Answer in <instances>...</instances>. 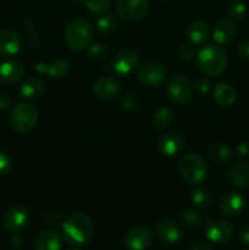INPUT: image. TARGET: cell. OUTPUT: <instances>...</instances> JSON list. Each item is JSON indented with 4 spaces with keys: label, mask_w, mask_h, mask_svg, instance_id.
<instances>
[{
    "label": "cell",
    "mask_w": 249,
    "mask_h": 250,
    "mask_svg": "<svg viewBox=\"0 0 249 250\" xmlns=\"http://www.w3.org/2000/svg\"><path fill=\"white\" fill-rule=\"evenodd\" d=\"M98 32L102 34H110L116 29L117 27V20L114 15L111 14H104L100 15L99 19L97 20L95 23Z\"/></svg>",
    "instance_id": "obj_29"
},
{
    "label": "cell",
    "mask_w": 249,
    "mask_h": 250,
    "mask_svg": "<svg viewBox=\"0 0 249 250\" xmlns=\"http://www.w3.org/2000/svg\"><path fill=\"white\" fill-rule=\"evenodd\" d=\"M93 94L102 100H111L120 94L121 84L119 80L110 76H103L99 77L93 83Z\"/></svg>",
    "instance_id": "obj_12"
},
{
    "label": "cell",
    "mask_w": 249,
    "mask_h": 250,
    "mask_svg": "<svg viewBox=\"0 0 249 250\" xmlns=\"http://www.w3.org/2000/svg\"><path fill=\"white\" fill-rule=\"evenodd\" d=\"M156 146H158L159 153L165 156H168V158H172V156H176L183 150V148H185V139H183V137L180 133L168 132V133L163 134L158 139Z\"/></svg>",
    "instance_id": "obj_14"
},
{
    "label": "cell",
    "mask_w": 249,
    "mask_h": 250,
    "mask_svg": "<svg viewBox=\"0 0 249 250\" xmlns=\"http://www.w3.org/2000/svg\"><path fill=\"white\" fill-rule=\"evenodd\" d=\"M62 234L66 242L71 246H84L93 238L94 226L87 215L83 212H75L62 222Z\"/></svg>",
    "instance_id": "obj_1"
},
{
    "label": "cell",
    "mask_w": 249,
    "mask_h": 250,
    "mask_svg": "<svg viewBox=\"0 0 249 250\" xmlns=\"http://www.w3.org/2000/svg\"><path fill=\"white\" fill-rule=\"evenodd\" d=\"M151 238L153 234L150 229L143 225H138L126 232L124 242L129 250H144L151 243Z\"/></svg>",
    "instance_id": "obj_11"
},
{
    "label": "cell",
    "mask_w": 249,
    "mask_h": 250,
    "mask_svg": "<svg viewBox=\"0 0 249 250\" xmlns=\"http://www.w3.org/2000/svg\"><path fill=\"white\" fill-rule=\"evenodd\" d=\"M172 120H173V112L171 111L168 107H160V109H159L153 116L154 127L158 129H164L167 126H170Z\"/></svg>",
    "instance_id": "obj_30"
},
{
    "label": "cell",
    "mask_w": 249,
    "mask_h": 250,
    "mask_svg": "<svg viewBox=\"0 0 249 250\" xmlns=\"http://www.w3.org/2000/svg\"><path fill=\"white\" fill-rule=\"evenodd\" d=\"M20 38L10 29L0 31V54L4 56H14L20 51Z\"/></svg>",
    "instance_id": "obj_21"
},
{
    "label": "cell",
    "mask_w": 249,
    "mask_h": 250,
    "mask_svg": "<svg viewBox=\"0 0 249 250\" xmlns=\"http://www.w3.org/2000/svg\"><path fill=\"white\" fill-rule=\"evenodd\" d=\"M238 55L243 60H249V41H244L238 46Z\"/></svg>",
    "instance_id": "obj_39"
},
{
    "label": "cell",
    "mask_w": 249,
    "mask_h": 250,
    "mask_svg": "<svg viewBox=\"0 0 249 250\" xmlns=\"http://www.w3.org/2000/svg\"><path fill=\"white\" fill-rule=\"evenodd\" d=\"M187 37L193 44H202L210 37V27L203 21H194L188 26Z\"/></svg>",
    "instance_id": "obj_23"
},
{
    "label": "cell",
    "mask_w": 249,
    "mask_h": 250,
    "mask_svg": "<svg viewBox=\"0 0 249 250\" xmlns=\"http://www.w3.org/2000/svg\"><path fill=\"white\" fill-rule=\"evenodd\" d=\"M246 207V200L241 194L236 192L226 193L221 198L219 204V209L222 215L227 217H236L241 214Z\"/></svg>",
    "instance_id": "obj_16"
},
{
    "label": "cell",
    "mask_w": 249,
    "mask_h": 250,
    "mask_svg": "<svg viewBox=\"0 0 249 250\" xmlns=\"http://www.w3.org/2000/svg\"><path fill=\"white\" fill-rule=\"evenodd\" d=\"M205 234H207V238L212 243H227L233 236V227L225 220L207 219Z\"/></svg>",
    "instance_id": "obj_8"
},
{
    "label": "cell",
    "mask_w": 249,
    "mask_h": 250,
    "mask_svg": "<svg viewBox=\"0 0 249 250\" xmlns=\"http://www.w3.org/2000/svg\"><path fill=\"white\" fill-rule=\"evenodd\" d=\"M44 92V83L39 78H28L22 83L20 94L22 98L34 100L41 97Z\"/></svg>",
    "instance_id": "obj_24"
},
{
    "label": "cell",
    "mask_w": 249,
    "mask_h": 250,
    "mask_svg": "<svg viewBox=\"0 0 249 250\" xmlns=\"http://www.w3.org/2000/svg\"><path fill=\"white\" fill-rule=\"evenodd\" d=\"M156 237L166 244H175L182 238V229L172 220L163 219L158 221L154 227Z\"/></svg>",
    "instance_id": "obj_15"
},
{
    "label": "cell",
    "mask_w": 249,
    "mask_h": 250,
    "mask_svg": "<svg viewBox=\"0 0 249 250\" xmlns=\"http://www.w3.org/2000/svg\"><path fill=\"white\" fill-rule=\"evenodd\" d=\"M181 222L186 229H199L200 226L205 225L207 219L199 214V212L194 211V210H185L181 212L180 216Z\"/></svg>",
    "instance_id": "obj_26"
},
{
    "label": "cell",
    "mask_w": 249,
    "mask_h": 250,
    "mask_svg": "<svg viewBox=\"0 0 249 250\" xmlns=\"http://www.w3.org/2000/svg\"><path fill=\"white\" fill-rule=\"evenodd\" d=\"M121 105L124 109L132 111V110H136L137 107L139 106V100L134 94L127 93V94L122 95L121 97Z\"/></svg>",
    "instance_id": "obj_35"
},
{
    "label": "cell",
    "mask_w": 249,
    "mask_h": 250,
    "mask_svg": "<svg viewBox=\"0 0 249 250\" xmlns=\"http://www.w3.org/2000/svg\"><path fill=\"white\" fill-rule=\"evenodd\" d=\"M43 224L49 227H58L62 225V217L56 211H46L43 215Z\"/></svg>",
    "instance_id": "obj_34"
},
{
    "label": "cell",
    "mask_w": 249,
    "mask_h": 250,
    "mask_svg": "<svg viewBox=\"0 0 249 250\" xmlns=\"http://www.w3.org/2000/svg\"><path fill=\"white\" fill-rule=\"evenodd\" d=\"M228 180L233 187L238 189H249V164L244 161L233 163L228 168Z\"/></svg>",
    "instance_id": "obj_17"
},
{
    "label": "cell",
    "mask_w": 249,
    "mask_h": 250,
    "mask_svg": "<svg viewBox=\"0 0 249 250\" xmlns=\"http://www.w3.org/2000/svg\"><path fill=\"white\" fill-rule=\"evenodd\" d=\"M29 211L23 205H16L7 210L6 214L2 219V226L7 232L11 233H19L28 224Z\"/></svg>",
    "instance_id": "obj_10"
},
{
    "label": "cell",
    "mask_w": 249,
    "mask_h": 250,
    "mask_svg": "<svg viewBox=\"0 0 249 250\" xmlns=\"http://www.w3.org/2000/svg\"><path fill=\"white\" fill-rule=\"evenodd\" d=\"M166 1H167V0H166Z\"/></svg>",
    "instance_id": "obj_46"
},
{
    "label": "cell",
    "mask_w": 249,
    "mask_h": 250,
    "mask_svg": "<svg viewBox=\"0 0 249 250\" xmlns=\"http://www.w3.org/2000/svg\"><path fill=\"white\" fill-rule=\"evenodd\" d=\"M38 122V110L31 104L20 103L10 112V124L19 133H28Z\"/></svg>",
    "instance_id": "obj_5"
},
{
    "label": "cell",
    "mask_w": 249,
    "mask_h": 250,
    "mask_svg": "<svg viewBox=\"0 0 249 250\" xmlns=\"http://www.w3.org/2000/svg\"><path fill=\"white\" fill-rule=\"evenodd\" d=\"M190 250H212L211 247L208 243H204V242H198L194 246L190 248Z\"/></svg>",
    "instance_id": "obj_42"
},
{
    "label": "cell",
    "mask_w": 249,
    "mask_h": 250,
    "mask_svg": "<svg viewBox=\"0 0 249 250\" xmlns=\"http://www.w3.org/2000/svg\"><path fill=\"white\" fill-rule=\"evenodd\" d=\"M178 55L182 60L189 61L193 59V55H194V51H193V48L190 45H182L180 49H178Z\"/></svg>",
    "instance_id": "obj_38"
},
{
    "label": "cell",
    "mask_w": 249,
    "mask_h": 250,
    "mask_svg": "<svg viewBox=\"0 0 249 250\" xmlns=\"http://www.w3.org/2000/svg\"><path fill=\"white\" fill-rule=\"evenodd\" d=\"M139 65V55L137 51L127 49L122 50L115 56L112 61V67L114 71L119 76H128L133 72Z\"/></svg>",
    "instance_id": "obj_13"
},
{
    "label": "cell",
    "mask_w": 249,
    "mask_h": 250,
    "mask_svg": "<svg viewBox=\"0 0 249 250\" xmlns=\"http://www.w3.org/2000/svg\"><path fill=\"white\" fill-rule=\"evenodd\" d=\"M193 85H194V88L200 94H207L210 90V82L208 81V78L203 77V76L195 78L194 82H193Z\"/></svg>",
    "instance_id": "obj_36"
},
{
    "label": "cell",
    "mask_w": 249,
    "mask_h": 250,
    "mask_svg": "<svg viewBox=\"0 0 249 250\" xmlns=\"http://www.w3.org/2000/svg\"><path fill=\"white\" fill-rule=\"evenodd\" d=\"M70 63L65 59H56L46 66V73L49 78H61L67 73Z\"/></svg>",
    "instance_id": "obj_27"
},
{
    "label": "cell",
    "mask_w": 249,
    "mask_h": 250,
    "mask_svg": "<svg viewBox=\"0 0 249 250\" xmlns=\"http://www.w3.org/2000/svg\"><path fill=\"white\" fill-rule=\"evenodd\" d=\"M197 65L204 75L217 77L226 70V53L216 44H208L198 51Z\"/></svg>",
    "instance_id": "obj_2"
},
{
    "label": "cell",
    "mask_w": 249,
    "mask_h": 250,
    "mask_svg": "<svg viewBox=\"0 0 249 250\" xmlns=\"http://www.w3.org/2000/svg\"><path fill=\"white\" fill-rule=\"evenodd\" d=\"M208 155H209L210 160L219 164V165H222V164H226L229 160L231 150H229L226 144L215 142V143H211L208 146Z\"/></svg>",
    "instance_id": "obj_25"
},
{
    "label": "cell",
    "mask_w": 249,
    "mask_h": 250,
    "mask_svg": "<svg viewBox=\"0 0 249 250\" xmlns=\"http://www.w3.org/2000/svg\"><path fill=\"white\" fill-rule=\"evenodd\" d=\"M149 9L148 0H117L116 12L122 20L134 21L146 14Z\"/></svg>",
    "instance_id": "obj_9"
},
{
    "label": "cell",
    "mask_w": 249,
    "mask_h": 250,
    "mask_svg": "<svg viewBox=\"0 0 249 250\" xmlns=\"http://www.w3.org/2000/svg\"><path fill=\"white\" fill-rule=\"evenodd\" d=\"M109 55V48L107 45L102 43H95L88 48V56L93 60H103Z\"/></svg>",
    "instance_id": "obj_32"
},
{
    "label": "cell",
    "mask_w": 249,
    "mask_h": 250,
    "mask_svg": "<svg viewBox=\"0 0 249 250\" xmlns=\"http://www.w3.org/2000/svg\"><path fill=\"white\" fill-rule=\"evenodd\" d=\"M67 250H80V249H76V248H71V249H67Z\"/></svg>",
    "instance_id": "obj_45"
},
{
    "label": "cell",
    "mask_w": 249,
    "mask_h": 250,
    "mask_svg": "<svg viewBox=\"0 0 249 250\" xmlns=\"http://www.w3.org/2000/svg\"><path fill=\"white\" fill-rule=\"evenodd\" d=\"M10 168H11V160L4 151H0V176L6 175Z\"/></svg>",
    "instance_id": "obj_37"
},
{
    "label": "cell",
    "mask_w": 249,
    "mask_h": 250,
    "mask_svg": "<svg viewBox=\"0 0 249 250\" xmlns=\"http://www.w3.org/2000/svg\"><path fill=\"white\" fill-rule=\"evenodd\" d=\"M46 66H48V63H38V65L36 66V70L38 71L39 73H42V75H45L46 73Z\"/></svg>",
    "instance_id": "obj_44"
},
{
    "label": "cell",
    "mask_w": 249,
    "mask_h": 250,
    "mask_svg": "<svg viewBox=\"0 0 249 250\" xmlns=\"http://www.w3.org/2000/svg\"><path fill=\"white\" fill-rule=\"evenodd\" d=\"M24 75V67L21 62L7 60L0 63V82L4 84H15Z\"/></svg>",
    "instance_id": "obj_18"
},
{
    "label": "cell",
    "mask_w": 249,
    "mask_h": 250,
    "mask_svg": "<svg viewBox=\"0 0 249 250\" xmlns=\"http://www.w3.org/2000/svg\"><path fill=\"white\" fill-rule=\"evenodd\" d=\"M85 7L88 11L95 15H104L111 7V0H85Z\"/></svg>",
    "instance_id": "obj_31"
},
{
    "label": "cell",
    "mask_w": 249,
    "mask_h": 250,
    "mask_svg": "<svg viewBox=\"0 0 249 250\" xmlns=\"http://www.w3.org/2000/svg\"><path fill=\"white\" fill-rule=\"evenodd\" d=\"M62 247V237L54 229H48L39 233L34 248L36 250H60Z\"/></svg>",
    "instance_id": "obj_20"
},
{
    "label": "cell",
    "mask_w": 249,
    "mask_h": 250,
    "mask_svg": "<svg viewBox=\"0 0 249 250\" xmlns=\"http://www.w3.org/2000/svg\"><path fill=\"white\" fill-rule=\"evenodd\" d=\"M239 239L243 244L249 246V224L241 226V229H239Z\"/></svg>",
    "instance_id": "obj_41"
},
{
    "label": "cell",
    "mask_w": 249,
    "mask_h": 250,
    "mask_svg": "<svg viewBox=\"0 0 249 250\" xmlns=\"http://www.w3.org/2000/svg\"><path fill=\"white\" fill-rule=\"evenodd\" d=\"M11 105V97L9 93L0 90V110H5Z\"/></svg>",
    "instance_id": "obj_40"
},
{
    "label": "cell",
    "mask_w": 249,
    "mask_h": 250,
    "mask_svg": "<svg viewBox=\"0 0 249 250\" xmlns=\"http://www.w3.org/2000/svg\"><path fill=\"white\" fill-rule=\"evenodd\" d=\"M178 170L186 182L200 185L208 176V165L198 154H186L178 163Z\"/></svg>",
    "instance_id": "obj_4"
},
{
    "label": "cell",
    "mask_w": 249,
    "mask_h": 250,
    "mask_svg": "<svg viewBox=\"0 0 249 250\" xmlns=\"http://www.w3.org/2000/svg\"><path fill=\"white\" fill-rule=\"evenodd\" d=\"M94 28L85 20H76L68 24L65 31V42L73 51L84 50L92 43Z\"/></svg>",
    "instance_id": "obj_3"
},
{
    "label": "cell",
    "mask_w": 249,
    "mask_h": 250,
    "mask_svg": "<svg viewBox=\"0 0 249 250\" xmlns=\"http://www.w3.org/2000/svg\"><path fill=\"white\" fill-rule=\"evenodd\" d=\"M212 195L210 190L207 187L202 186V187L195 188L194 192L192 193V202L199 209H205L211 204Z\"/></svg>",
    "instance_id": "obj_28"
},
{
    "label": "cell",
    "mask_w": 249,
    "mask_h": 250,
    "mask_svg": "<svg viewBox=\"0 0 249 250\" xmlns=\"http://www.w3.org/2000/svg\"><path fill=\"white\" fill-rule=\"evenodd\" d=\"M166 70L158 62H146L138 70V80L144 87L156 88L164 83Z\"/></svg>",
    "instance_id": "obj_7"
},
{
    "label": "cell",
    "mask_w": 249,
    "mask_h": 250,
    "mask_svg": "<svg viewBox=\"0 0 249 250\" xmlns=\"http://www.w3.org/2000/svg\"><path fill=\"white\" fill-rule=\"evenodd\" d=\"M167 97L173 104H187L192 99V84L189 81L182 75H173L166 84Z\"/></svg>",
    "instance_id": "obj_6"
},
{
    "label": "cell",
    "mask_w": 249,
    "mask_h": 250,
    "mask_svg": "<svg viewBox=\"0 0 249 250\" xmlns=\"http://www.w3.org/2000/svg\"><path fill=\"white\" fill-rule=\"evenodd\" d=\"M248 146H247L246 143H242V144H239V146H238V153H239V155H247V154H248Z\"/></svg>",
    "instance_id": "obj_43"
},
{
    "label": "cell",
    "mask_w": 249,
    "mask_h": 250,
    "mask_svg": "<svg viewBox=\"0 0 249 250\" xmlns=\"http://www.w3.org/2000/svg\"><path fill=\"white\" fill-rule=\"evenodd\" d=\"M236 37V27L232 20H220L212 28V38L217 44H227Z\"/></svg>",
    "instance_id": "obj_19"
},
{
    "label": "cell",
    "mask_w": 249,
    "mask_h": 250,
    "mask_svg": "<svg viewBox=\"0 0 249 250\" xmlns=\"http://www.w3.org/2000/svg\"><path fill=\"white\" fill-rule=\"evenodd\" d=\"M246 4L243 1H241V0H234L228 6V11L227 12H228V16L231 17V20H241L246 15Z\"/></svg>",
    "instance_id": "obj_33"
},
{
    "label": "cell",
    "mask_w": 249,
    "mask_h": 250,
    "mask_svg": "<svg viewBox=\"0 0 249 250\" xmlns=\"http://www.w3.org/2000/svg\"><path fill=\"white\" fill-rule=\"evenodd\" d=\"M236 89L228 83H219L214 88V99L222 106H231L236 102Z\"/></svg>",
    "instance_id": "obj_22"
}]
</instances>
